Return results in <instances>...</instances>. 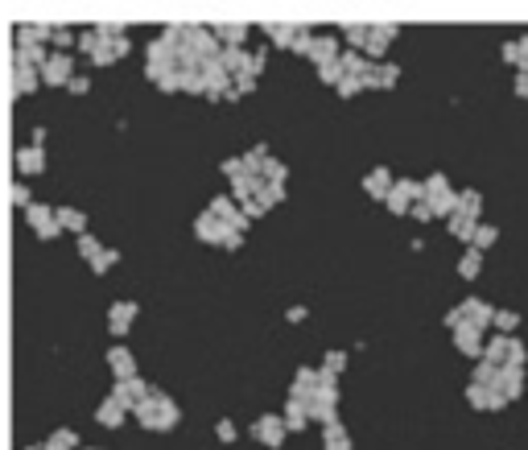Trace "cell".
Masks as SVG:
<instances>
[{
  "label": "cell",
  "instance_id": "obj_1",
  "mask_svg": "<svg viewBox=\"0 0 528 450\" xmlns=\"http://www.w3.org/2000/svg\"><path fill=\"white\" fill-rule=\"evenodd\" d=\"M136 417H140V426H145V430H174L182 413H177V405L166 397V393H153L149 401H140V405H136Z\"/></svg>",
  "mask_w": 528,
  "mask_h": 450
},
{
  "label": "cell",
  "instance_id": "obj_2",
  "mask_svg": "<svg viewBox=\"0 0 528 450\" xmlns=\"http://www.w3.org/2000/svg\"><path fill=\"white\" fill-rule=\"evenodd\" d=\"M25 219H29V227H34L42 240H54V235L62 231V227H58V215H54L50 207H38V203H34V207H25Z\"/></svg>",
  "mask_w": 528,
  "mask_h": 450
},
{
  "label": "cell",
  "instance_id": "obj_3",
  "mask_svg": "<svg viewBox=\"0 0 528 450\" xmlns=\"http://www.w3.org/2000/svg\"><path fill=\"white\" fill-rule=\"evenodd\" d=\"M112 397H116V401H120V405H124V409H136V405H140V401H149L153 393H149V384H140V380L132 376V380H116V389H112Z\"/></svg>",
  "mask_w": 528,
  "mask_h": 450
},
{
  "label": "cell",
  "instance_id": "obj_4",
  "mask_svg": "<svg viewBox=\"0 0 528 450\" xmlns=\"http://www.w3.org/2000/svg\"><path fill=\"white\" fill-rule=\"evenodd\" d=\"M42 79L50 87H58V83H71L75 75H71V54H50L42 62Z\"/></svg>",
  "mask_w": 528,
  "mask_h": 450
},
{
  "label": "cell",
  "instance_id": "obj_5",
  "mask_svg": "<svg viewBox=\"0 0 528 450\" xmlns=\"http://www.w3.org/2000/svg\"><path fill=\"white\" fill-rule=\"evenodd\" d=\"M454 343H458L462 356H483V331L471 326V322H462V326L454 331Z\"/></svg>",
  "mask_w": 528,
  "mask_h": 450
},
{
  "label": "cell",
  "instance_id": "obj_6",
  "mask_svg": "<svg viewBox=\"0 0 528 450\" xmlns=\"http://www.w3.org/2000/svg\"><path fill=\"white\" fill-rule=\"evenodd\" d=\"M261 442H268V447H281V438H285V421L277 417V413H264L261 421H256V430H252Z\"/></svg>",
  "mask_w": 528,
  "mask_h": 450
},
{
  "label": "cell",
  "instance_id": "obj_7",
  "mask_svg": "<svg viewBox=\"0 0 528 450\" xmlns=\"http://www.w3.org/2000/svg\"><path fill=\"white\" fill-rule=\"evenodd\" d=\"M462 314H467L471 326L483 331L487 322H495V306H487V302H479V298H467V302H462Z\"/></svg>",
  "mask_w": 528,
  "mask_h": 450
},
{
  "label": "cell",
  "instance_id": "obj_8",
  "mask_svg": "<svg viewBox=\"0 0 528 450\" xmlns=\"http://www.w3.org/2000/svg\"><path fill=\"white\" fill-rule=\"evenodd\" d=\"M132 318H136V302H116L112 310H108V326H112V335H124L132 326Z\"/></svg>",
  "mask_w": 528,
  "mask_h": 450
},
{
  "label": "cell",
  "instance_id": "obj_9",
  "mask_svg": "<svg viewBox=\"0 0 528 450\" xmlns=\"http://www.w3.org/2000/svg\"><path fill=\"white\" fill-rule=\"evenodd\" d=\"M194 231H198V240H207V244H223L231 227H227V224H219V219H215V215L207 211V215L198 219V227H194Z\"/></svg>",
  "mask_w": 528,
  "mask_h": 450
},
{
  "label": "cell",
  "instance_id": "obj_10",
  "mask_svg": "<svg viewBox=\"0 0 528 450\" xmlns=\"http://www.w3.org/2000/svg\"><path fill=\"white\" fill-rule=\"evenodd\" d=\"M393 174H388V170H372V174H367V178H363V190H367V194H372V198H388V194H393Z\"/></svg>",
  "mask_w": 528,
  "mask_h": 450
},
{
  "label": "cell",
  "instance_id": "obj_11",
  "mask_svg": "<svg viewBox=\"0 0 528 450\" xmlns=\"http://www.w3.org/2000/svg\"><path fill=\"white\" fill-rule=\"evenodd\" d=\"M261 186H264L261 174H240V178H231V198L248 203V194H261Z\"/></svg>",
  "mask_w": 528,
  "mask_h": 450
},
{
  "label": "cell",
  "instance_id": "obj_12",
  "mask_svg": "<svg viewBox=\"0 0 528 450\" xmlns=\"http://www.w3.org/2000/svg\"><path fill=\"white\" fill-rule=\"evenodd\" d=\"M309 58H314L318 66H326V62H339L343 54H339V42H335V38H318V42L309 45Z\"/></svg>",
  "mask_w": 528,
  "mask_h": 450
},
{
  "label": "cell",
  "instance_id": "obj_13",
  "mask_svg": "<svg viewBox=\"0 0 528 450\" xmlns=\"http://www.w3.org/2000/svg\"><path fill=\"white\" fill-rule=\"evenodd\" d=\"M95 417H99V426H108V430H116V426H124V405H120L116 397H108L103 405L95 409Z\"/></svg>",
  "mask_w": 528,
  "mask_h": 450
},
{
  "label": "cell",
  "instance_id": "obj_14",
  "mask_svg": "<svg viewBox=\"0 0 528 450\" xmlns=\"http://www.w3.org/2000/svg\"><path fill=\"white\" fill-rule=\"evenodd\" d=\"M108 363H112V372L120 376V380H132L136 376V360H132L124 347H116V351H108Z\"/></svg>",
  "mask_w": 528,
  "mask_h": 450
},
{
  "label": "cell",
  "instance_id": "obj_15",
  "mask_svg": "<svg viewBox=\"0 0 528 450\" xmlns=\"http://www.w3.org/2000/svg\"><path fill=\"white\" fill-rule=\"evenodd\" d=\"M17 166H21V174H42V166H45L42 149H38V145H25V149L17 153Z\"/></svg>",
  "mask_w": 528,
  "mask_h": 450
},
{
  "label": "cell",
  "instance_id": "obj_16",
  "mask_svg": "<svg viewBox=\"0 0 528 450\" xmlns=\"http://www.w3.org/2000/svg\"><path fill=\"white\" fill-rule=\"evenodd\" d=\"M54 215H58V227H66V231H79V235L87 231V215L75 211V207H58Z\"/></svg>",
  "mask_w": 528,
  "mask_h": 450
},
{
  "label": "cell",
  "instance_id": "obj_17",
  "mask_svg": "<svg viewBox=\"0 0 528 450\" xmlns=\"http://www.w3.org/2000/svg\"><path fill=\"white\" fill-rule=\"evenodd\" d=\"M396 79H400L396 66H372V75L363 79V87H393Z\"/></svg>",
  "mask_w": 528,
  "mask_h": 450
},
{
  "label": "cell",
  "instance_id": "obj_18",
  "mask_svg": "<svg viewBox=\"0 0 528 450\" xmlns=\"http://www.w3.org/2000/svg\"><path fill=\"white\" fill-rule=\"evenodd\" d=\"M430 207H434V215H458V194H454V190L430 194Z\"/></svg>",
  "mask_w": 528,
  "mask_h": 450
},
{
  "label": "cell",
  "instance_id": "obj_19",
  "mask_svg": "<svg viewBox=\"0 0 528 450\" xmlns=\"http://www.w3.org/2000/svg\"><path fill=\"white\" fill-rule=\"evenodd\" d=\"M458 211L471 215V219L479 224V215H483V198H479V190H462V194H458Z\"/></svg>",
  "mask_w": 528,
  "mask_h": 450
},
{
  "label": "cell",
  "instance_id": "obj_20",
  "mask_svg": "<svg viewBox=\"0 0 528 450\" xmlns=\"http://www.w3.org/2000/svg\"><path fill=\"white\" fill-rule=\"evenodd\" d=\"M322 447H326V450H351V438H347V430L335 421V426H326V434H322Z\"/></svg>",
  "mask_w": 528,
  "mask_h": 450
},
{
  "label": "cell",
  "instance_id": "obj_21",
  "mask_svg": "<svg viewBox=\"0 0 528 450\" xmlns=\"http://www.w3.org/2000/svg\"><path fill=\"white\" fill-rule=\"evenodd\" d=\"M396 38V25H384V29H372V38H367V54L372 58H380L384 54V45Z\"/></svg>",
  "mask_w": 528,
  "mask_h": 450
},
{
  "label": "cell",
  "instance_id": "obj_22",
  "mask_svg": "<svg viewBox=\"0 0 528 450\" xmlns=\"http://www.w3.org/2000/svg\"><path fill=\"white\" fill-rule=\"evenodd\" d=\"M343 71H347V75H355V79H367V75H372V62H367V58H363V54H343Z\"/></svg>",
  "mask_w": 528,
  "mask_h": 450
},
{
  "label": "cell",
  "instance_id": "obj_23",
  "mask_svg": "<svg viewBox=\"0 0 528 450\" xmlns=\"http://www.w3.org/2000/svg\"><path fill=\"white\" fill-rule=\"evenodd\" d=\"M479 269H483V252H479V248H471V252L458 261V273H462L467 281H475V277H479Z\"/></svg>",
  "mask_w": 528,
  "mask_h": 450
},
{
  "label": "cell",
  "instance_id": "obj_24",
  "mask_svg": "<svg viewBox=\"0 0 528 450\" xmlns=\"http://www.w3.org/2000/svg\"><path fill=\"white\" fill-rule=\"evenodd\" d=\"M475 219H471V215H462V211H458V215H450V231H454V235H458V240H475Z\"/></svg>",
  "mask_w": 528,
  "mask_h": 450
},
{
  "label": "cell",
  "instance_id": "obj_25",
  "mask_svg": "<svg viewBox=\"0 0 528 450\" xmlns=\"http://www.w3.org/2000/svg\"><path fill=\"white\" fill-rule=\"evenodd\" d=\"M240 66H252V58H248V50H240V45H231V50H223V71H240Z\"/></svg>",
  "mask_w": 528,
  "mask_h": 450
},
{
  "label": "cell",
  "instance_id": "obj_26",
  "mask_svg": "<svg viewBox=\"0 0 528 450\" xmlns=\"http://www.w3.org/2000/svg\"><path fill=\"white\" fill-rule=\"evenodd\" d=\"M45 450H79V438H75V430H58V434H50Z\"/></svg>",
  "mask_w": 528,
  "mask_h": 450
},
{
  "label": "cell",
  "instance_id": "obj_27",
  "mask_svg": "<svg viewBox=\"0 0 528 450\" xmlns=\"http://www.w3.org/2000/svg\"><path fill=\"white\" fill-rule=\"evenodd\" d=\"M318 79H322V83H335V87H339V83L347 79V71H343V58H339V62H326V66H318Z\"/></svg>",
  "mask_w": 528,
  "mask_h": 450
},
{
  "label": "cell",
  "instance_id": "obj_28",
  "mask_svg": "<svg viewBox=\"0 0 528 450\" xmlns=\"http://www.w3.org/2000/svg\"><path fill=\"white\" fill-rule=\"evenodd\" d=\"M495 240H499V227L483 224V227H475V240H471V244H475V248H479V252H483V248H491V244H495Z\"/></svg>",
  "mask_w": 528,
  "mask_h": 450
},
{
  "label": "cell",
  "instance_id": "obj_29",
  "mask_svg": "<svg viewBox=\"0 0 528 450\" xmlns=\"http://www.w3.org/2000/svg\"><path fill=\"white\" fill-rule=\"evenodd\" d=\"M38 79H42V75H34L29 66H17V91H21V95H29V91H38Z\"/></svg>",
  "mask_w": 528,
  "mask_h": 450
},
{
  "label": "cell",
  "instance_id": "obj_30",
  "mask_svg": "<svg viewBox=\"0 0 528 450\" xmlns=\"http://www.w3.org/2000/svg\"><path fill=\"white\" fill-rule=\"evenodd\" d=\"M99 252H103V248H99V240H95V235H87V231H83V235H79V256H83V261H95Z\"/></svg>",
  "mask_w": 528,
  "mask_h": 450
},
{
  "label": "cell",
  "instance_id": "obj_31",
  "mask_svg": "<svg viewBox=\"0 0 528 450\" xmlns=\"http://www.w3.org/2000/svg\"><path fill=\"white\" fill-rule=\"evenodd\" d=\"M384 203H388V211H393V215H404V211H409V194H404L400 186H393V194H388Z\"/></svg>",
  "mask_w": 528,
  "mask_h": 450
},
{
  "label": "cell",
  "instance_id": "obj_32",
  "mask_svg": "<svg viewBox=\"0 0 528 450\" xmlns=\"http://www.w3.org/2000/svg\"><path fill=\"white\" fill-rule=\"evenodd\" d=\"M116 261H120V252H116V248H103V252H99V256L91 261V269H95V273H108L112 265H116Z\"/></svg>",
  "mask_w": 528,
  "mask_h": 450
},
{
  "label": "cell",
  "instance_id": "obj_33",
  "mask_svg": "<svg viewBox=\"0 0 528 450\" xmlns=\"http://www.w3.org/2000/svg\"><path fill=\"white\" fill-rule=\"evenodd\" d=\"M339 95H343V99H351V95H359V91H363V79H355V75H347V79H343V83H339Z\"/></svg>",
  "mask_w": 528,
  "mask_h": 450
},
{
  "label": "cell",
  "instance_id": "obj_34",
  "mask_svg": "<svg viewBox=\"0 0 528 450\" xmlns=\"http://www.w3.org/2000/svg\"><path fill=\"white\" fill-rule=\"evenodd\" d=\"M516 322H520V314H512V310H495V326L508 335V331H516Z\"/></svg>",
  "mask_w": 528,
  "mask_h": 450
},
{
  "label": "cell",
  "instance_id": "obj_35",
  "mask_svg": "<svg viewBox=\"0 0 528 450\" xmlns=\"http://www.w3.org/2000/svg\"><path fill=\"white\" fill-rule=\"evenodd\" d=\"M467 401H471L475 409H487V389L483 384H471V389H467Z\"/></svg>",
  "mask_w": 528,
  "mask_h": 450
},
{
  "label": "cell",
  "instance_id": "obj_36",
  "mask_svg": "<svg viewBox=\"0 0 528 450\" xmlns=\"http://www.w3.org/2000/svg\"><path fill=\"white\" fill-rule=\"evenodd\" d=\"M441 190H450L446 174H430V182H425V198H430V194H441Z\"/></svg>",
  "mask_w": 528,
  "mask_h": 450
},
{
  "label": "cell",
  "instance_id": "obj_37",
  "mask_svg": "<svg viewBox=\"0 0 528 450\" xmlns=\"http://www.w3.org/2000/svg\"><path fill=\"white\" fill-rule=\"evenodd\" d=\"M268 38L277 45H293V29H281V25H268Z\"/></svg>",
  "mask_w": 528,
  "mask_h": 450
},
{
  "label": "cell",
  "instance_id": "obj_38",
  "mask_svg": "<svg viewBox=\"0 0 528 450\" xmlns=\"http://www.w3.org/2000/svg\"><path fill=\"white\" fill-rule=\"evenodd\" d=\"M66 91H71V95H87V91H91V79H87V75H75V79L66 83Z\"/></svg>",
  "mask_w": 528,
  "mask_h": 450
},
{
  "label": "cell",
  "instance_id": "obj_39",
  "mask_svg": "<svg viewBox=\"0 0 528 450\" xmlns=\"http://www.w3.org/2000/svg\"><path fill=\"white\" fill-rule=\"evenodd\" d=\"M367 38H372V34H367L363 25H351V29H347V42L351 45H367Z\"/></svg>",
  "mask_w": 528,
  "mask_h": 450
},
{
  "label": "cell",
  "instance_id": "obj_40",
  "mask_svg": "<svg viewBox=\"0 0 528 450\" xmlns=\"http://www.w3.org/2000/svg\"><path fill=\"white\" fill-rule=\"evenodd\" d=\"M343 368H347V356L343 351H330L326 356V372H343Z\"/></svg>",
  "mask_w": 528,
  "mask_h": 450
},
{
  "label": "cell",
  "instance_id": "obj_41",
  "mask_svg": "<svg viewBox=\"0 0 528 450\" xmlns=\"http://www.w3.org/2000/svg\"><path fill=\"white\" fill-rule=\"evenodd\" d=\"M8 198H13L17 207H34V203H29V190H25V186H13V190H8Z\"/></svg>",
  "mask_w": 528,
  "mask_h": 450
},
{
  "label": "cell",
  "instance_id": "obj_42",
  "mask_svg": "<svg viewBox=\"0 0 528 450\" xmlns=\"http://www.w3.org/2000/svg\"><path fill=\"white\" fill-rule=\"evenodd\" d=\"M516 66H520V71H528V38H520V42H516Z\"/></svg>",
  "mask_w": 528,
  "mask_h": 450
},
{
  "label": "cell",
  "instance_id": "obj_43",
  "mask_svg": "<svg viewBox=\"0 0 528 450\" xmlns=\"http://www.w3.org/2000/svg\"><path fill=\"white\" fill-rule=\"evenodd\" d=\"M240 170H244V157H231V161H223V174H227V178H240Z\"/></svg>",
  "mask_w": 528,
  "mask_h": 450
},
{
  "label": "cell",
  "instance_id": "obj_44",
  "mask_svg": "<svg viewBox=\"0 0 528 450\" xmlns=\"http://www.w3.org/2000/svg\"><path fill=\"white\" fill-rule=\"evenodd\" d=\"M215 34H219L223 42H240V38H244V29H240V25H231V29H215Z\"/></svg>",
  "mask_w": 528,
  "mask_h": 450
},
{
  "label": "cell",
  "instance_id": "obj_45",
  "mask_svg": "<svg viewBox=\"0 0 528 450\" xmlns=\"http://www.w3.org/2000/svg\"><path fill=\"white\" fill-rule=\"evenodd\" d=\"M516 95H525V99H528V71L516 75Z\"/></svg>",
  "mask_w": 528,
  "mask_h": 450
},
{
  "label": "cell",
  "instance_id": "obj_46",
  "mask_svg": "<svg viewBox=\"0 0 528 450\" xmlns=\"http://www.w3.org/2000/svg\"><path fill=\"white\" fill-rule=\"evenodd\" d=\"M264 62H268V54H252V66H248V71H252V75H261Z\"/></svg>",
  "mask_w": 528,
  "mask_h": 450
},
{
  "label": "cell",
  "instance_id": "obj_47",
  "mask_svg": "<svg viewBox=\"0 0 528 450\" xmlns=\"http://www.w3.org/2000/svg\"><path fill=\"white\" fill-rule=\"evenodd\" d=\"M219 438H223V442H231V438H235V426H231V421H219Z\"/></svg>",
  "mask_w": 528,
  "mask_h": 450
},
{
  "label": "cell",
  "instance_id": "obj_48",
  "mask_svg": "<svg viewBox=\"0 0 528 450\" xmlns=\"http://www.w3.org/2000/svg\"><path fill=\"white\" fill-rule=\"evenodd\" d=\"M430 215H434V207H430V203H421V207H417V211H413V219H421V224H425V219H430Z\"/></svg>",
  "mask_w": 528,
  "mask_h": 450
},
{
  "label": "cell",
  "instance_id": "obj_49",
  "mask_svg": "<svg viewBox=\"0 0 528 450\" xmlns=\"http://www.w3.org/2000/svg\"><path fill=\"white\" fill-rule=\"evenodd\" d=\"M504 62H508V66H516V42L504 45Z\"/></svg>",
  "mask_w": 528,
  "mask_h": 450
},
{
  "label": "cell",
  "instance_id": "obj_50",
  "mask_svg": "<svg viewBox=\"0 0 528 450\" xmlns=\"http://www.w3.org/2000/svg\"><path fill=\"white\" fill-rule=\"evenodd\" d=\"M244 240H240V231H227V240H223V248H240Z\"/></svg>",
  "mask_w": 528,
  "mask_h": 450
},
{
  "label": "cell",
  "instance_id": "obj_51",
  "mask_svg": "<svg viewBox=\"0 0 528 450\" xmlns=\"http://www.w3.org/2000/svg\"><path fill=\"white\" fill-rule=\"evenodd\" d=\"M54 42H58V45H71V29H54Z\"/></svg>",
  "mask_w": 528,
  "mask_h": 450
},
{
  "label": "cell",
  "instance_id": "obj_52",
  "mask_svg": "<svg viewBox=\"0 0 528 450\" xmlns=\"http://www.w3.org/2000/svg\"><path fill=\"white\" fill-rule=\"evenodd\" d=\"M25 450H45V447H25Z\"/></svg>",
  "mask_w": 528,
  "mask_h": 450
}]
</instances>
